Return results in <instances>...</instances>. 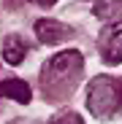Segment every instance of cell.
<instances>
[{
	"mask_svg": "<svg viewBox=\"0 0 122 124\" xmlns=\"http://www.w3.org/2000/svg\"><path fill=\"white\" fill-rule=\"evenodd\" d=\"M81 70H84V57L76 49L54 54L41 70V86H44L46 97L65 100L81 81Z\"/></svg>",
	"mask_w": 122,
	"mask_h": 124,
	"instance_id": "obj_1",
	"label": "cell"
},
{
	"mask_svg": "<svg viewBox=\"0 0 122 124\" xmlns=\"http://www.w3.org/2000/svg\"><path fill=\"white\" fill-rule=\"evenodd\" d=\"M87 105L98 119H111L122 111V78L114 76H98L90 81L87 89Z\"/></svg>",
	"mask_w": 122,
	"mask_h": 124,
	"instance_id": "obj_2",
	"label": "cell"
},
{
	"mask_svg": "<svg viewBox=\"0 0 122 124\" xmlns=\"http://www.w3.org/2000/svg\"><path fill=\"white\" fill-rule=\"evenodd\" d=\"M35 35H38L41 43H60V40H68L73 35V30L54 22V19H38L35 22Z\"/></svg>",
	"mask_w": 122,
	"mask_h": 124,
	"instance_id": "obj_3",
	"label": "cell"
},
{
	"mask_svg": "<svg viewBox=\"0 0 122 124\" xmlns=\"http://www.w3.org/2000/svg\"><path fill=\"white\" fill-rule=\"evenodd\" d=\"M92 14L100 19V22H119L122 19V0H95V6H92Z\"/></svg>",
	"mask_w": 122,
	"mask_h": 124,
	"instance_id": "obj_4",
	"label": "cell"
},
{
	"mask_svg": "<svg viewBox=\"0 0 122 124\" xmlns=\"http://www.w3.org/2000/svg\"><path fill=\"white\" fill-rule=\"evenodd\" d=\"M103 59L109 62V65L122 62V27L111 30V32L103 38Z\"/></svg>",
	"mask_w": 122,
	"mask_h": 124,
	"instance_id": "obj_5",
	"label": "cell"
},
{
	"mask_svg": "<svg viewBox=\"0 0 122 124\" xmlns=\"http://www.w3.org/2000/svg\"><path fill=\"white\" fill-rule=\"evenodd\" d=\"M0 97H14L16 102H30V86L19 78H11V81H0Z\"/></svg>",
	"mask_w": 122,
	"mask_h": 124,
	"instance_id": "obj_6",
	"label": "cell"
},
{
	"mask_svg": "<svg viewBox=\"0 0 122 124\" xmlns=\"http://www.w3.org/2000/svg\"><path fill=\"white\" fill-rule=\"evenodd\" d=\"M3 57H6V62H11V65H19V62L27 57V46H25V40L19 38V35L6 38V43H3Z\"/></svg>",
	"mask_w": 122,
	"mask_h": 124,
	"instance_id": "obj_7",
	"label": "cell"
},
{
	"mask_svg": "<svg viewBox=\"0 0 122 124\" xmlns=\"http://www.w3.org/2000/svg\"><path fill=\"white\" fill-rule=\"evenodd\" d=\"M49 124H84V121H81V116H79V113H63V116L52 119Z\"/></svg>",
	"mask_w": 122,
	"mask_h": 124,
	"instance_id": "obj_8",
	"label": "cell"
},
{
	"mask_svg": "<svg viewBox=\"0 0 122 124\" xmlns=\"http://www.w3.org/2000/svg\"><path fill=\"white\" fill-rule=\"evenodd\" d=\"M35 3H38V6H52L54 0H35Z\"/></svg>",
	"mask_w": 122,
	"mask_h": 124,
	"instance_id": "obj_9",
	"label": "cell"
}]
</instances>
